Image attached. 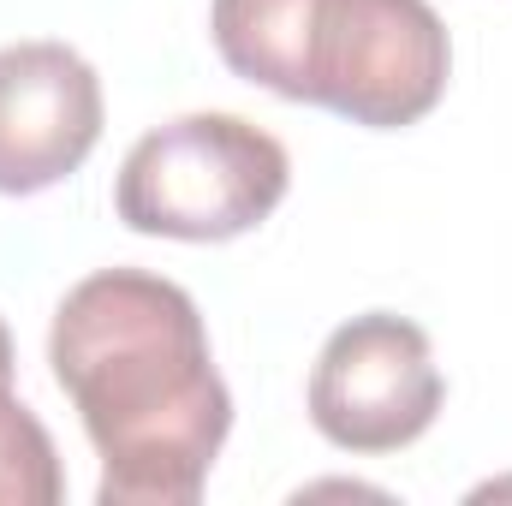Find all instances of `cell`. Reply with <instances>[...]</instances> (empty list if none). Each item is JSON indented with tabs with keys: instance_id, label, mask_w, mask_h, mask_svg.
Returning a JSON list of instances; mask_svg holds the SVG:
<instances>
[{
	"instance_id": "6da1fadb",
	"label": "cell",
	"mask_w": 512,
	"mask_h": 506,
	"mask_svg": "<svg viewBox=\"0 0 512 506\" xmlns=\"http://www.w3.org/2000/svg\"><path fill=\"white\" fill-rule=\"evenodd\" d=\"M48 364L102 453V506H191L233 429V393L209 358L185 286L102 268L48 328Z\"/></svg>"
},
{
	"instance_id": "7a4b0ae2",
	"label": "cell",
	"mask_w": 512,
	"mask_h": 506,
	"mask_svg": "<svg viewBox=\"0 0 512 506\" xmlns=\"http://www.w3.org/2000/svg\"><path fill=\"white\" fill-rule=\"evenodd\" d=\"M209 36L245 84L370 131L435 114L453 72V42L429 0H215Z\"/></svg>"
},
{
	"instance_id": "3957f363",
	"label": "cell",
	"mask_w": 512,
	"mask_h": 506,
	"mask_svg": "<svg viewBox=\"0 0 512 506\" xmlns=\"http://www.w3.org/2000/svg\"><path fill=\"white\" fill-rule=\"evenodd\" d=\"M292 185L280 137L239 114H185L131 143L114 209L131 233L179 245H227L262 227Z\"/></svg>"
},
{
	"instance_id": "277c9868",
	"label": "cell",
	"mask_w": 512,
	"mask_h": 506,
	"mask_svg": "<svg viewBox=\"0 0 512 506\" xmlns=\"http://www.w3.org/2000/svg\"><path fill=\"white\" fill-rule=\"evenodd\" d=\"M447 399L429 334L393 310L352 316L328 334L310 370V423L346 453L411 447Z\"/></svg>"
},
{
	"instance_id": "5b68a950",
	"label": "cell",
	"mask_w": 512,
	"mask_h": 506,
	"mask_svg": "<svg viewBox=\"0 0 512 506\" xmlns=\"http://www.w3.org/2000/svg\"><path fill=\"white\" fill-rule=\"evenodd\" d=\"M102 137V78L66 42L0 48V197H36L78 173Z\"/></svg>"
},
{
	"instance_id": "8992f818",
	"label": "cell",
	"mask_w": 512,
	"mask_h": 506,
	"mask_svg": "<svg viewBox=\"0 0 512 506\" xmlns=\"http://www.w3.org/2000/svg\"><path fill=\"white\" fill-rule=\"evenodd\" d=\"M60 495H66V477L48 429L18 393H6L0 399V506H54Z\"/></svg>"
},
{
	"instance_id": "52a82bcc",
	"label": "cell",
	"mask_w": 512,
	"mask_h": 506,
	"mask_svg": "<svg viewBox=\"0 0 512 506\" xmlns=\"http://www.w3.org/2000/svg\"><path fill=\"white\" fill-rule=\"evenodd\" d=\"M12 364H18V358H12V334H6V322H0V399L12 393Z\"/></svg>"
}]
</instances>
